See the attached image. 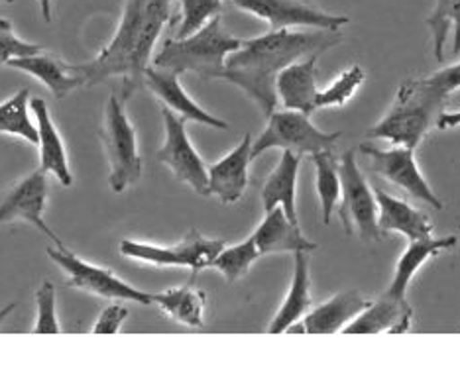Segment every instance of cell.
<instances>
[{
    "label": "cell",
    "instance_id": "cell-14",
    "mask_svg": "<svg viewBox=\"0 0 460 367\" xmlns=\"http://www.w3.org/2000/svg\"><path fill=\"white\" fill-rule=\"evenodd\" d=\"M252 135L244 134L236 148L208 167V197L223 205H234L248 187V170L252 162Z\"/></svg>",
    "mask_w": 460,
    "mask_h": 367
},
{
    "label": "cell",
    "instance_id": "cell-22",
    "mask_svg": "<svg viewBox=\"0 0 460 367\" xmlns=\"http://www.w3.org/2000/svg\"><path fill=\"white\" fill-rule=\"evenodd\" d=\"M456 236H447V238H433V236H425V238H417L410 240L402 258L397 259L395 266V274L394 279L388 287V295L397 297V299H407V289H410V283L415 277L417 271L423 267L427 259H431L438 254H443L447 249H453L456 246Z\"/></svg>",
    "mask_w": 460,
    "mask_h": 367
},
{
    "label": "cell",
    "instance_id": "cell-38",
    "mask_svg": "<svg viewBox=\"0 0 460 367\" xmlns=\"http://www.w3.org/2000/svg\"><path fill=\"white\" fill-rule=\"evenodd\" d=\"M16 309V302H8V305L6 307H3V309H0V324H3L6 319H8V314L10 312H13Z\"/></svg>",
    "mask_w": 460,
    "mask_h": 367
},
{
    "label": "cell",
    "instance_id": "cell-3",
    "mask_svg": "<svg viewBox=\"0 0 460 367\" xmlns=\"http://www.w3.org/2000/svg\"><path fill=\"white\" fill-rule=\"evenodd\" d=\"M460 89V61L433 75L405 81L388 114L368 130V138L417 148L445 112V102Z\"/></svg>",
    "mask_w": 460,
    "mask_h": 367
},
{
    "label": "cell",
    "instance_id": "cell-37",
    "mask_svg": "<svg viewBox=\"0 0 460 367\" xmlns=\"http://www.w3.org/2000/svg\"><path fill=\"white\" fill-rule=\"evenodd\" d=\"M51 3H54V0H38L40 10H41V16H44L46 24L51 22Z\"/></svg>",
    "mask_w": 460,
    "mask_h": 367
},
{
    "label": "cell",
    "instance_id": "cell-36",
    "mask_svg": "<svg viewBox=\"0 0 460 367\" xmlns=\"http://www.w3.org/2000/svg\"><path fill=\"white\" fill-rule=\"evenodd\" d=\"M435 126L438 130L456 128V126H460V112H443L441 117H438Z\"/></svg>",
    "mask_w": 460,
    "mask_h": 367
},
{
    "label": "cell",
    "instance_id": "cell-21",
    "mask_svg": "<svg viewBox=\"0 0 460 367\" xmlns=\"http://www.w3.org/2000/svg\"><path fill=\"white\" fill-rule=\"evenodd\" d=\"M376 203H378V226L382 232L403 234L407 240H417L433 234V224L427 214L407 205L402 198H395L382 191L380 187L374 188Z\"/></svg>",
    "mask_w": 460,
    "mask_h": 367
},
{
    "label": "cell",
    "instance_id": "cell-19",
    "mask_svg": "<svg viewBox=\"0 0 460 367\" xmlns=\"http://www.w3.org/2000/svg\"><path fill=\"white\" fill-rule=\"evenodd\" d=\"M30 109H32L38 126V145H40V170L51 173L56 179L64 185H73V173L69 170L67 153L64 140L56 128L54 120L49 117V109L44 99H32L30 100Z\"/></svg>",
    "mask_w": 460,
    "mask_h": 367
},
{
    "label": "cell",
    "instance_id": "cell-39",
    "mask_svg": "<svg viewBox=\"0 0 460 367\" xmlns=\"http://www.w3.org/2000/svg\"><path fill=\"white\" fill-rule=\"evenodd\" d=\"M0 3H14V0H0Z\"/></svg>",
    "mask_w": 460,
    "mask_h": 367
},
{
    "label": "cell",
    "instance_id": "cell-31",
    "mask_svg": "<svg viewBox=\"0 0 460 367\" xmlns=\"http://www.w3.org/2000/svg\"><path fill=\"white\" fill-rule=\"evenodd\" d=\"M181 4V22L175 38H187L201 30L208 20L221 14L223 0H177Z\"/></svg>",
    "mask_w": 460,
    "mask_h": 367
},
{
    "label": "cell",
    "instance_id": "cell-13",
    "mask_svg": "<svg viewBox=\"0 0 460 367\" xmlns=\"http://www.w3.org/2000/svg\"><path fill=\"white\" fill-rule=\"evenodd\" d=\"M48 201V179L46 171L36 170L14 185L6 197L0 201V224L24 220V223L36 226L41 234H46L56 246H61V240L51 232L44 220Z\"/></svg>",
    "mask_w": 460,
    "mask_h": 367
},
{
    "label": "cell",
    "instance_id": "cell-10",
    "mask_svg": "<svg viewBox=\"0 0 460 367\" xmlns=\"http://www.w3.org/2000/svg\"><path fill=\"white\" fill-rule=\"evenodd\" d=\"M165 140L158 152V162L164 163L177 179L191 187L197 195L208 197V170L203 157L197 153L187 135L185 122L170 109L162 107Z\"/></svg>",
    "mask_w": 460,
    "mask_h": 367
},
{
    "label": "cell",
    "instance_id": "cell-28",
    "mask_svg": "<svg viewBox=\"0 0 460 367\" xmlns=\"http://www.w3.org/2000/svg\"><path fill=\"white\" fill-rule=\"evenodd\" d=\"M0 134L16 135L38 145V126L30 120V91L20 89L0 104Z\"/></svg>",
    "mask_w": 460,
    "mask_h": 367
},
{
    "label": "cell",
    "instance_id": "cell-4",
    "mask_svg": "<svg viewBox=\"0 0 460 367\" xmlns=\"http://www.w3.org/2000/svg\"><path fill=\"white\" fill-rule=\"evenodd\" d=\"M244 44V39L230 36L223 26L221 14L187 38H170L164 41L152 66L177 75L195 73L203 79H223L226 57Z\"/></svg>",
    "mask_w": 460,
    "mask_h": 367
},
{
    "label": "cell",
    "instance_id": "cell-12",
    "mask_svg": "<svg viewBox=\"0 0 460 367\" xmlns=\"http://www.w3.org/2000/svg\"><path fill=\"white\" fill-rule=\"evenodd\" d=\"M234 6L244 13L264 20L271 30L289 28H313L339 31L350 20L341 14H329L301 0H233Z\"/></svg>",
    "mask_w": 460,
    "mask_h": 367
},
{
    "label": "cell",
    "instance_id": "cell-5",
    "mask_svg": "<svg viewBox=\"0 0 460 367\" xmlns=\"http://www.w3.org/2000/svg\"><path fill=\"white\" fill-rule=\"evenodd\" d=\"M101 140L111 165L109 185L114 193H124L142 177V157L134 126L114 94H111L104 107Z\"/></svg>",
    "mask_w": 460,
    "mask_h": 367
},
{
    "label": "cell",
    "instance_id": "cell-16",
    "mask_svg": "<svg viewBox=\"0 0 460 367\" xmlns=\"http://www.w3.org/2000/svg\"><path fill=\"white\" fill-rule=\"evenodd\" d=\"M321 54H311L294 61L276 79L278 100L284 109L297 110L311 117L317 110V61Z\"/></svg>",
    "mask_w": 460,
    "mask_h": 367
},
{
    "label": "cell",
    "instance_id": "cell-17",
    "mask_svg": "<svg viewBox=\"0 0 460 367\" xmlns=\"http://www.w3.org/2000/svg\"><path fill=\"white\" fill-rule=\"evenodd\" d=\"M413 309L407 299L384 295L370 302L357 319L342 328V334H405L411 328Z\"/></svg>",
    "mask_w": 460,
    "mask_h": 367
},
{
    "label": "cell",
    "instance_id": "cell-6",
    "mask_svg": "<svg viewBox=\"0 0 460 367\" xmlns=\"http://www.w3.org/2000/svg\"><path fill=\"white\" fill-rule=\"evenodd\" d=\"M341 132H323L309 120L307 114L297 110H274L268 117V126L252 144V160L268 150H289L297 155L332 150Z\"/></svg>",
    "mask_w": 460,
    "mask_h": 367
},
{
    "label": "cell",
    "instance_id": "cell-18",
    "mask_svg": "<svg viewBox=\"0 0 460 367\" xmlns=\"http://www.w3.org/2000/svg\"><path fill=\"white\" fill-rule=\"evenodd\" d=\"M252 240L260 256L266 254H296V251H315L319 246L303 236L299 224H294L284 213V208L276 206L266 213L264 220L254 230Z\"/></svg>",
    "mask_w": 460,
    "mask_h": 367
},
{
    "label": "cell",
    "instance_id": "cell-2",
    "mask_svg": "<svg viewBox=\"0 0 460 367\" xmlns=\"http://www.w3.org/2000/svg\"><path fill=\"white\" fill-rule=\"evenodd\" d=\"M172 0H124V10L111 44L87 63L71 66L83 87H93L111 77L122 79V100L144 85L154 59L155 41L170 20Z\"/></svg>",
    "mask_w": 460,
    "mask_h": 367
},
{
    "label": "cell",
    "instance_id": "cell-20",
    "mask_svg": "<svg viewBox=\"0 0 460 367\" xmlns=\"http://www.w3.org/2000/svg\"><path fill=\"white\" fill-rule=\"evenodd\" d=\"M368 305L370 301L360 291L347 289L337 293L323 305L311 309L301 322L305 327V334L342 332V328L357 319Z\"/></svg>",
    "mask_w": 460,
    "mask_h": 367
},
{
    "label": "cell",
    "instance_id": "cell-1",
    "mask_svg": "<svg viewBox=\"0 0 460 367\" xmlns=\"http://www.w3.org/2000/svg\"><path fill=\"white\" fill-rule=\"evenodd\" d=\"M341 41L334 30H270L268 34L244 44L226 57L223 79L243 89L268 118L278 107L276 79L294 61L323 54Z\"/></svg>",
    "mask_w": 460,
    "mask_h": 367
},
{
    "label": "cell",
    "instance_id": "cell-26",
    "mask_svg": "<svg viewBox=\"0 0 460 367\" xmlns=\"http://www.w3.org/2000/svg\"><path fill=\"white\" fill-rule=\"evenodd\" d=\"M207 297L203 291L193 285H183L175 289H167L162 293H154V305H158L167 317L185 327H203Z\"/></svg>",
    "mask_w": 460,
    "mask_h": 367
},
{
    "label": "cell",
    "instance_id": "cell-33",
    "mask_svg": "<svg viewBox=\"0 0 460 367\" xmlns=\"http://www.w3.org/2000/svg\"><path fill=\"white\" fill-rule=\"evenodd\" d=\"M36 324L34 334H59L61 327L56 314V287L51 281H44L36 291Z\"/></svg>",
    "mask_w": 460,
    "mask_h": 367
},
{
    "label": "cell",
    "instance_id": "cell-27",
    "mask_svg": "<svg viewBox=\"0 0 460 367\" xmlns=\"http://www.w3.org/2000/svg\"><path fill=\"white\" fill-rule=\"evenodd\" d=\"M315 163V179H317V195L321 201V214L323 223L329 224L334 206L341 201V175H339V162L334 157L332 150H325L311 155Z\"/></svg>",
    "mask_w": 460,
    "mask_h": 367
},
{
    "label": "cell",
    "instance_id": "cell-35",
    "mask_svg": "<svg viewBox=\"0 0 460 367\" xmlns=\"http://www.w3.org/2000/svg\"><path fill=\"white\" fill-rule=\"evenodd\" d=\"M128 317V309L114 302L104 309L95 322V327L91 328L93 334H119L122 322Z\"/></svg>",
    "mask_w": 460,
    "mask_h": 367
},
{
    "label": "cell",
    "instance_id": "cell-29",
    "mask_svg": "<svg viewBox=\"0 0 460 367\" xmlns=\"http://www.w3.org/2000/svg\"><path fill=\"white\" fill-rule=\"evenodd\" d=\"M427 26L431 28L433 34V51L437 61L445 59V44L451 28L455 34L453 54H460V0H437L435 10L427 18Z\"/></svg>",
    "mask_w": 460,
    "mask_h": 367
},
{
    "label": "cell",
    "instance_id": "cell-23",
    "mask_svg": "<svg viewBox=\"0 0 460 367\" xmlns=\"http://www.w3.org/2000/svg\"><path fill=\"white\" fill-rule=\"evenodd\" d=\"M299 165H301V155L284 150V153L279 157L278 167L271 171L262 188L264 213H270L271 208L281 206L294 224H299L297 206H296Z\"/></svg>",
    "mask_w": 460,
    "mask_h": 367
},
{
    "label": "cell",
    "instance_id": "cell-32",
    "mask_svg": "<svg viewBox=\"0 0 460 367\" xmlns=\"http://www.w3.org/2000/svg\"><path fill=\"white\" fill-rule=\"evenodd\" d=\"M364 79H366V73L360 66H352L349 69H344L339 75V79L331 83V87H327L325 91H319L317 110L329 109V107H344L347 100L362 85Z\"/></svg>",
    "mask_w": 460,
    "mask_h": 367
},
{
    "label": "cell",
    "instance_id": "cell-25",
    "mask_svg": "<svg viewBox=\"0 0 460 367\" xmlns=\"http://www.w3.org/2000/svg\"><path fill=\"white\" fill-rule=\"evenodd\" d=\"M8 66L34 75L38 81L44 83L58 100L67 97L71 91L83 87L81 79L73 73L69 63H61L56 57L44 54V51L36 56L10 59Z\"/></svg>",
    "mask_w": 460,
    "mask_h": 367
},
{
    "label": "cell",
    "instance_id": "cell-15",
    "mask_svg": "<svg viewBox=\"0 0 460 367\" xmlns=\"http://www.w3.org/2000/svg\"><path fill=\"white\" fill-rule=\"evenodd\" d=\"M144 85L148 87L155 97L160 99L162 107L170 109L175 112L177 117H181L187 122H197V124H205L211 126V128L217 130H226L228 122L221 120L218 117H213L208 114L205 109L199 107V104L185 92L180 83V75L173 71H165L150 66V69L146 71V79Z\"/></svg>",
    "mask_w": 460,
    "mask_h": 367
},
{
    "label": "cell",
    "instance_id": "cell-8",
    "mask_svg": "<svg viewBox=\"0 0 460 367\" xmlns=\"http://www.w3.org/2000/svg\"><path fill=\"white\" fill-rule=\"evenodd\" d=\"M225 248L223 240L207 238L197 228H191L187 236L175 246H158L136 242V240H122L120 254L130 259L144 261L160 267H187L191 271H203L211 267L218 251Z\"/></svg>",
    "mask_w": 460,
    "mask_h": 367
},
{
    "label": "cell",
    "instance_id": "cell-30",
    "mask_svg": "<svg viewBox=\"0 0 460 367\" xmlns=\"http://www.w3.org/2000/svg\"><path fill=\"white\" fill-rule=\"evenodd\" d=\"M260 258V251L256 248V242L250 236L244 242H240L236 246H225L218 256L213 259L211 267L218 269L225 275L226 281L234 283L238 279H243L248 269L254 266V261Z\"/></svg>",
    "mask_w": 460,
    "mask_h": 367
},
{
    "label": "cell",
    "instance_id": "cell-24",
    "mask_svg": "<svg viewBox=\"0 0 460 367\" xmlns=\"http://www.w3.org/2000/svg\"><path fill=\"white\" fill-rule=\"evenodd\" d=\"M309 251L294 254V277H291L289 293L284 305L276 312L274 320L268 327V334H284L291 324L301 320L309 312Z\"/></svg>",
    "mask_w": 460,
    "mask_h": 367
},
{
    "label": "cell",
    "instance_id": "cell-34",
    "mask_svg": "<svg viewBox=\"0 0 460 367\" xmlns=\"http://www.w3.org/2000/svg\"><path fill=\"white\" fill-rule=\"evenodd\" d=\"M44 48L38 44H30V41L20 39L14 34L13 24L8 20L0 18V63L8 66L10 59H18V57H28V56H36L41 54Z\"/></svg>",
    "mask_w": 460,
    "mask_h": 367
},
{
    "label": "cell",
    "instance_id": "cell-9",
    "mask_svg": "<svg viewBox=\"0 0 460 367\" xmlns=\"http://www.w3.org/2000/svg\"><path fill=\"white\" fill-rule=\"evenodd\" d=\"M46 254L51 258L54 264H58L66 271L71 287H77L81 291L93 293V295H99L104 299L138 302V305L144 307L154 305V293H146L128 285L127 281L114 275L111 269L87 264L85 259L73 254V251L64 244L48 248Z\"/></svg>",
    "mask_w": 460,
    "mask_h": 367
},
{
    "label": "cell",
    "instance_id": "cell-11",
    "mask_svg": "<svg viewBox=\"0 0 460 367\" xmlns=\"http://www.w3.org/2000/svg\"><path fill=\"white\" fill-rule=\"evenodd\" d=\"M360 150L370 160V165L376 173L385 177L390 183L402 187L407 195L420 198V201L437 208V211H443V201L435 195L431 185L427 183L420 167L415 163L413 148L392 145L390 150H382L372 144H362Z\"/></svg>",
    "mask_w": 460,
    "mask_h": 367
},
{
    "label": "cell",
    "instance_id": "cell-7",
    "mask_svg": "<svg viewBox=\"0 0 460 367\" xmlns=\"http://www.w3.org/2000/svg\"><path fill=\"white\" fill-rule=\"evenodd\" d=\"M341 175V208L339 214L347 234L357 230L362 242H378L382 230L378 226V203L368 181L364 179L352 150L339 162Z\"/></svg>",
    "mask_w": 460,
    "mask_h": 367
}]
</instances>
